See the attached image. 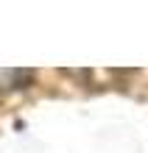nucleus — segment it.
Here are the masks:
<instances>
[{
	"label": "nucleus",
	"instance_id": "nucleus-1",
	"mask_svg": "<svg viewBox=\"0 0 148 153\" xmlns=\"http://www.w3.org/2000/svg\"><path fill=\"white\" fill-rule=\"evenodd\" d=\"M31 73H23V70H0V81H17L23 86V81H28Z\"/></svg>",
	"mask_w": 148,
	"mask_h": 153
}]
</instances>
